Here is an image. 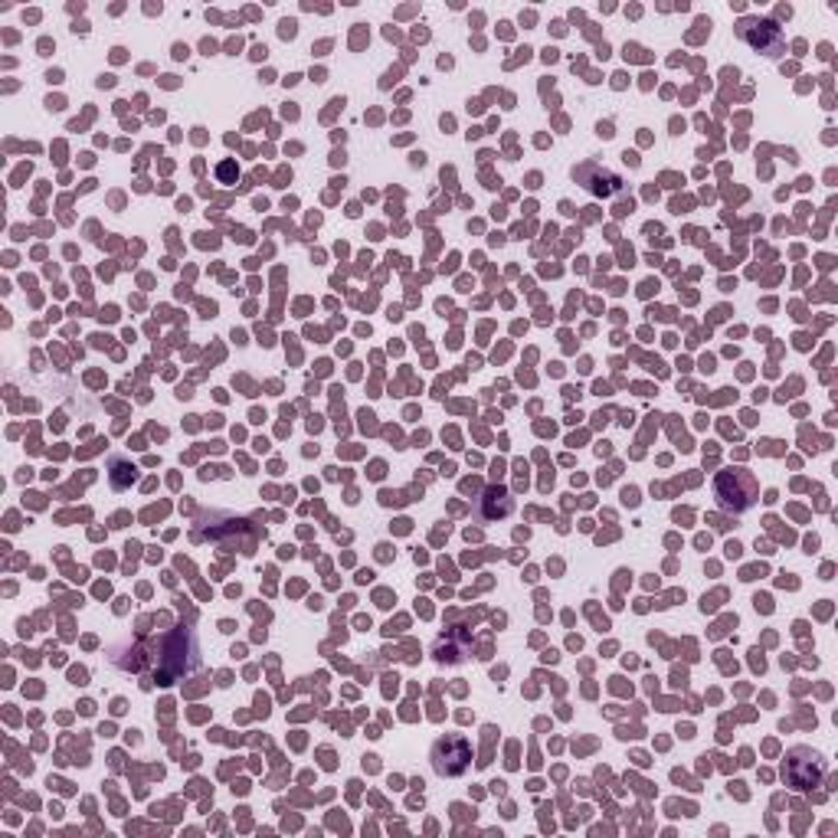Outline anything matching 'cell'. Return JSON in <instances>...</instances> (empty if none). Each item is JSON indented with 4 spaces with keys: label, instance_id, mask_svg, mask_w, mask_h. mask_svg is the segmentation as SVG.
I'll return each instance as SVG.
<instances>
[{
    "label": "cell",
    "instance_id": "1",
    "mask_svg": "<svg viewBox=\"0 0 838 838\" xmlns=\"http://www.w3.org/2000/svg\"><path fill=\"white\" fill-rule=\"evenodd\" d=\"M148 649L151 652L145 655V662H151V678L158 685H174L197 668V639L184 626L158 636Z\"/></svg>",
    "mask_w": 838,
    "mask_h": 838
},
{
    "label": "cell",
    "instance_id": "2",
    "mask_svg": "<svg viewBox=\"0 0 838 838\" xmlns=\"http://www.w3.org/2000/svg\"><path fill=\"white\" fill-rule=\"evenodd\" d=\"M714 498H717L721 511L743 514L760 501V485H756L753 472H747V468H724L714 478Z\"/></svg>",
    "mask_w": 838,
    "mask_h": 838
},
{
    "label": "cell",
    "instance_id": "3",
    "mask_svg": "<svg viewBox=\"0 0 838 838\" xmlns=\"http://www.w3.org/2000/svg\"><path fill=\"white\" fill-rule=\"evenodd\" d=\"M779 773H783L786 786H792L799 792H809V789L822 786V779L828 776V760L818 750L799 743V747L786 750V760H783Z\"/></svg>",
    "mask_w": 838,
    "mask_h": 838
},
{
    "label": "cell",
    "instance_id": "4",
    "mask_svg": "<svg viewBox=\"0 0 838 838\" xmlns=\"http://www.w3.org/2000/svg\"><path fill=\"white\" fill-rule=\"evenodd\" d=\"M429 760H433V770L446 779H455V776H465L468 766H472V743L468 737L462 734H446L433 743L429 750Z\"/></svg>",
    "mask_w": 838,
    "mask_h": 838
},
{
    "label": "cell",
    "instance_id": "5",
    "mask_svg": "<svg viewBox=\"0 0 838 838\" xmlns=\"http://www.w3.org/2000/svg\"><path fill=\"white\" fill-rule=\"evenodd\" d=\"M737 37H740L750 50H756V53H763V57H770V60H779V57L786 53V40H783V30H779L776 21L747 17V21H740Z\"/></svg>",
    "mask_w": 838,
    "mask_h": 838
},
{
    "label": "cell",
    "instance_id": "6",
    "mask_svg": "<svg viewBox=\"0 0 838 838\" xmlns=\"http://www.w3.org/2000/svg\"><path fill=\"white\" fill-rule=\"evenodd\" d=\"M574 177H577V184H584V187H587L590 193H597V197H616V193H623V177L613 174V171H606V167H600V164H593V161L574 167Z\"/></svg>",
    "mask_w": 838,
    "mask_h": 838
},
{
    "label": "cell",
    "instance_id": "7",
    "mask_svg": "<svg viewBox=\"0 0 838 838\" xmlns=\"http://www.w3.org/2000/svg\"><path fill=\"white\" fill-rule=\"evenodd\" d=\"M468 636L462 633V629H446L439 639H436V649H433V655H436V662H446V665H462L465 659H468Z\"/></svg>",
    "mask_w": 838,
    "mask_h": 838
},
{
    "label": "cell",
    "instance_id": "8",
    "mask_svg": "<svg viewBox=\"0 0 838 838\" xmlns=\"http://www.w3.org/2000/svg\"><path fill=\"white\" fill-rule=\"evenodd\" d=\"M514 511V498L504 491V488H488L478 501V514L485 521H495V517H508Z\"/></svg>",
    "mask_w": 838,
    "mask_h": 838
}]
</instances>
